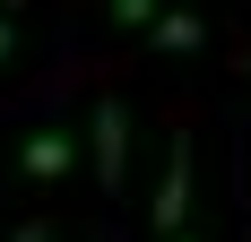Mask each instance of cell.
<instances>
[{
    "label": "cell",
    "mask_w": 251,
    "mask_h": 242,
    "mask_svg": "<svg viewBox=\"0 0 251 242\" xmlns=\"http://www.w3.org/2000/svg\"><path fill=\"white\" fill-rule=\"evenodd\" d=\"M87 147H96V182L122 191V182H130V104L122 96H104L96 113H87Z\"/></svg>",
    "instance_id": "cell-1"
},
{
    "label": "cell",
    "mask_w": 251,
    "mask_h": 242,
    "mask_svg": "<svg viewBox=\"0 0 251 242\" xmlns=\"http://www.w3.org/2000/svg\"><path fill=\"white\" fill-rule=\"evenodd\" d=\"M156 44H165V52H200V44H208V26L191 18V9H165V18H156Z\"/></svg>",
    "instance_id": "cell-4"
},
{
    "label": "cell",
    "mask_w": 251,
    "mask_h": 242,
    "mask_svg": "<svg viewBox=\"0 0 251 242\" xmlns=\"http://www.w3.org/2000/svg\"><path fill=\"white\" fill-rule=\"evenodd\" d=\"M104 9H113V26H156L165 18V0H104Z\"/></svg>",
    "instance_id": "cell-5"
},
{
    "label": "cell",
    "mask_w": 251,
    "mask_h": 242,
    "mask_svg": "<svg viewBox=\"0 0 251 242\" xmlns=\"http://www.w3.org/2000/svg\"><path fill=\"white\" fill-rule=\"evenodd\" d=\"M70 156H78L70 130H35V139L18 147V173H26V182H61V173H70Z\"/></svg>",
    "instance_id": "cell-3"
},
{
    "label": "cell",
    "mask_w": 251,
    "mask_h": 242,
    "mask_svg": "<svg viewBox=\"0 0 251 242\" xmlns=\"http://www.w3.org/2000/svg\"><path fill=\"white\" fill-rule=\"evenodd\" d=\"M9 242H52V225H18V234H9Z\"/></svg>",
    "instance_id": "cell-7"
},
{
    "label": "cell",
    "mask_w": 251,
    "mask_h": 242,
    "mask_svg": "<svg viewBox=\"0 0 251 242\" xmlns=\"http://www.w3.org/2000/svg\"><path fill=\"white\" fill-rule=\"evenodd\" d=\"M148 225H156V234H182V225H191V139H174V156H165V173H156Z\"/></svg>",
    "instance_id": "cell-2"
},
{
    "label": "cell",
    "mask_w": 251,
    "mask_h": 242,
    "mask_svg": "<svg viewBox=\"0 0 251 242\" xmlns=\"http://www.w3.org/2000/svg\"><path fill=\"white\" fill-rule=\"evenodd\" d=\"M174 242H191V234H174Z\"/></svg>",
    "instance_id": "cell-8"
},
{
    "label": "cell",
    "mask_w": 251,
    "mask_h": 242,
    "mask_svg": "<svg viewBox=\"0 0 251 242\" xmlns=\"http://www.w3.org/2000/svg\"><path fill=\"white\" fill-rule=\"evenodd\" d=\"M0 61H18V18L0 9Z\"/></svg>",
    "instance_id": "cell-6"
}]
</instances>
